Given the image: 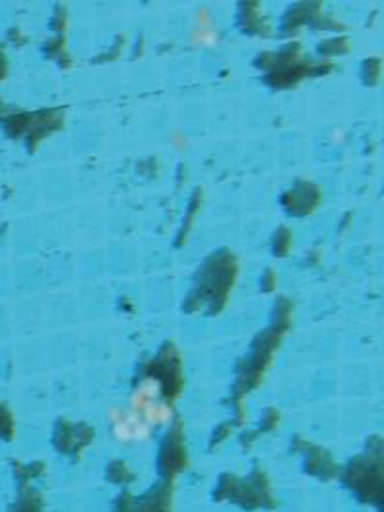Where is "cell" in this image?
<instances>
[{
	"label": "cell",
	"mask_w": 384,
	"mask_h": 512,
	"mask_svg": "<svg viewBox=\"0 0 384 512\" xmlns=\"http://www.w3.org/2000/svg\"><path fill=\"white\" fill-rule=\"evenodd\" d=\"M173 411L162 394L156 378H146L133 392L127 409H116L110 415L112 434L123 443L144 442L156 426L168 424Z\"/></svg>",
	"instance_id": "1"
},
{
	"label": "cell",
	"mask_w": 384,
	"mask_h": 512,
	"mask_svg": "<svg viewBox=\"0 0 384 512\" xmlns=\"http://www.w3.org/2000/svg\"><path fill=\"white\" fill-rule=\"evenodd\" d=\"M191 43L198 48H212L219 43V33L217 27L212 22L208 12H202L198 20L192 25Z\"/></svg>",
	"instance_id": "2"
}]
</instances>
